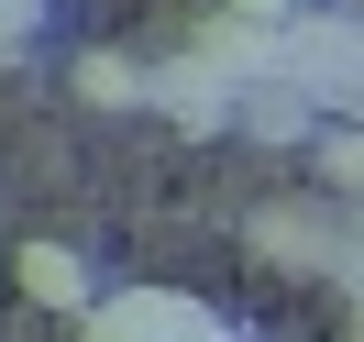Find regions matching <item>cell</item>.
<instances>
[{
    "label": "cell",
    "instance_id": "obj_5",
    "mask_svg": "<svg viewBox=\"0 0 364 342\" xmlns=\"http://www.w3.org/2000/svg\"><path fill=\"white\" fill-rule=\"evenodd\" d=\"M144 78L155 67H133V55H77V100H100V111H133Z\"/></svg>",
    "mask_w": 364,
    "mask_h": 342
},
{
    "label": "cell",
    "instance_id": "obj_4",
    "mask_svg": "<svg viewBox=\"0 0 364 342\" xmlns=\"http://www.w3.org/2000/svg\"><path fill=\"white\" fill-rule=\"evenodd\" d=\"M23 298H45V309H77V320L100 309V298H89V265H77L67 243H33V254H23Z\"/></svg>",
    "mask_w": 364,
    "mask_h": 342
},
{
    "label": "cell",
    "instance_id": "obj_7",
    "mask_svg": "<svg viewBox=\"0 0 364 342\" xmlns=\"http://www.w3.org/2000/svg\"><path fill=\"white\" fill-rule=\"evenodd\" d=\"M33 23H45V0H0V55L23 45V33H33Z\"/></svg>",
    "mask_w": 364,
    "mask_h": 342
},
{
    "label": "cell",
    "instance_id": "obj_2",
    "mask_svg": "<svg viewBox=\"0 0 364 342\" xmlns=\"http://www.w3.org/2000/svg\"><path fill=\"white\" fill-rule=\"evenodd\" d=\"M77 331H89V342H232L188 287H122V298H100Z\"/></svg>",
    "mask_w": 364,
    "mask_h": 342
},
{
    "label": "cell",
    "instance_id": "obj_3",
    "mask_svg": "<svg viewBox=\"0 0 364 342\" xmlns=\"http://www.w3.org/2000/svg\"><path fill=\"white\" fill-rule=\"evenodd\" d=\"M144 100H155L166 122H188V133L232 122V78L210 67V55H177V67H155V78H144Z\"/></svg>",
    "mask_w": 364,
    "mask_h": 342
},
{
    "label": "cell",
    "instance_id": "obj_8",
    "mask_svg": "<svg viewBox=\"0 0 364 342\" xmlns=\"http://www.w3.org/2000/svg\"><path fill=\"white\" fill-rule=\"evenodd\" d=\"M221 11H243V23H276V11H298V0H221Z\"/></svg>",
    "mask_w": 364,
    "mask_h": 342
},
{
    "label": "cell",
    "instance_id": "obj_6",
    "mask_svg": "<svg viewBox=\"0 0 364 342\" xmlns=\"http://www.w3.org/2000/svg\"><path fill=\"white\" fill-rule=\"evenodd\" d=\"M320 166H331V188H364V133H331V155H320Z\"/></svg>",
    "mask_w": 364,
    "mask_h": 342
},
{
    "label": "cell",
    "instance_id": "obj_1",
    "mask_svg": "<svg viewBox=\"0 0 364 342\" xmlns=\"http://www.w3.org/2000/svg\"><path fill=\"white\" fill-rule=\"evenodd\" d=\"M298 100H331V111H364V33L353 23H287V55H276Z\"/></svg>",
    "mask_w": 364,
    "mask_h": 342
}]
</instances>
